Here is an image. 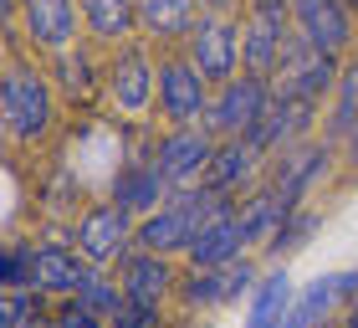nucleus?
Wrapping results in <instances>:
<instances>
[{
	"label": "nucleus",
	"instance_id": "1",
	"mask_svg": "<svg viewBox=\"0 0 358 328\" xmlns=\"http://www.w3.org/2000/svg\"><path fill=\"white\" fill-rule=\"evenodd\" d=\"M57 82L46 57L21 41V31H6V72H0V128L10 149H36L57 134Z\"/></svg>",
	"mask_w": 358,
	"mask_h": 328
},
{
	"label": "nucleus",
	"instance_id": "2",
	"mask_svg": "<svg viewBox=\"0 0 358 328\" xmlns=\"http://www.w3.org/2000/svg\"><path fill=\"white\" fill-rule=\"evenodd\" d=\"M210 97H215V82H205V72L179 52H159V93H154V108L164 128H205V113H210Z\"/></svg>",
	"mask_w": 358,
	"mask_h": 328
},
{
	"label": "nucleus",
	"instance_id": "3",
	"mask_svg": "<svg viewBox=\"0 0 358 328\" xmlns=\"http://www.w3.org/2000/svg\"><path fill=\"white\" fill-rule=\"evenodd\" d=\"M134 231H138V216H128L118 200H87L67 236L92 272H108L134 252Z\"/></svg>",
	"mask_w": 358,
	"mask_h": 328
},
{
	"label": "nucleus",
	"instance_id": "4",
	"mask_svg": "<svg viewBox=\"0 0 358 328\" xmlns=\"http://www.w3.org/2000/svg\"><path fill=\"white\" fill-rule=\"evenodd\" d=\"M338 77H343V57H328V52H317V46H307L302 36H292L282 62H276V72H271V93L282 97V103L322 108L333 97Z\"/></svg>",
	"mask_w": 358,
	"mask_h": 328
},
{
	"label": "nucleus",
	"instance_id": "5",
	"mask_svg": "<svg viewBox=\"0 0 358 328\" xmlns=\"http://www.w3.org/2000/svg\"><path fill=\"white\" fill-rule=\"evenodd\" d=\"M292 36H297V26H292V0H251V6L241 11V72L271 77Z\"/></svg>",
	"mask_w": 358,
	"mask_h": 328
},
{
	"label": "nucleus",
	"instance_id": "6",
	"mask_svg": "<svg viewBox=\"0 0 358 328\" xmlns=\"http://www.w3.org/2000/svg\"><path fill=\"white\" fill-rule=\"evenodd\" d=\"M108 103L123 113V118H143L154 108V93H159V57L149 41H123L108 52Z\"/></svg>",
	"mask_w": 358,
	"mask_h": 328
},
{
	"label": "nucleus",
	"instance_id": "7",
	"mask_svg": "<svg viewBox=\"0 0 358 328\" xmlns=\"http://www.w3.org/2000/svg\"><path fill=\"white\" fill-rule=\"evenodd\" d=\"M276 103L271 93V77H256V72H236L231 82H220L215 97H210V113H205V128L215 134L220 144L225 139H246L262 113Z\"/></svg>",
	"mask_w": 358,
	"mask_h": 328
},
{
	"label": "nucleus",
	"instance_id": "8",
	"mask_svg": "<svg viewBox=\"0 0 358 328\" xmlns=\"http://www.w3.org/2000/svg\"><path fill=\"white\" fill-rule=\"evenodd\" d=\"M15 31H21V41L36 57L52 62L62 52H72L77 41H87L83 0H21V21H15Z\"/></svg>",
	"mask_w": 358,
	"mask_h": 328
},
{
	"label": "nucleus",
	"instance_id": "9",
	"mask_svg": "<svg viewBox=\"0 0 358 328\" xmlns=\"http://www.w3.org/2000/svg\"><path fill=\"white\" fill-rule=\"evenodd\" d=\"M256 282H262V272H256V261H246V257L231 261V267H185L174 303L185 308V313H210V308L251 298Z\"/></svg>",
	"mask_w": 358,
	"mask_h": 328
},
{
	"label": "nucleus",
	"instance_id": "10",
	"mask_svg": "<svg viewBox=\"0 0 358 328\" xmlns=\"http://www.w3.org/2000/svg\"><path fill=\"white\" fill-rule=\"evenodd\" d=\"M179 52L205 72V82H215V88H220V82H231L241 72V15L205 11Z\"/></svg>",
	"mask_w": 358,
	"mask_h": 328
},
{
	"label": "nucleus",
	"instance_id": "11",
	"mask_svg": "<svg viewBox=\"0 0 358 328\" xmlns=\"http://www.w3.org/2000/svg\"><path fill=\"white\" fill-rule=\"evenodd\" d=\"M338 154H343V149H338L333 139H307V144H297V149L266 159V185L297 210V205H307V195L322 185V175L333 170Z\"/></svg>",
	"mask_w": 358,
	"mask_h": 328
},
{
	"label": "nucleus",
	"instance_id": "12",
	"mask_svg": "<svg viewBox=\"0 0 358 328\" xmlns=\"http://www.w3.org/2000/svg\"><path fill=\"white\" fill-rule=\"evenodd\" d=\"M292 26L307 46L328 57H358V15L348 0H292Z\"/></svg>",
	"mask_w": 358,
	"mask_h": 328
},
{
	"label": "nucleus",
	"instance_id": "13",
	"mask_svg": "<svg viewBox=\"0 0 358 328\" xmlns=\"http://www.w3.org/2000/svg\"><path fill=\"white\" fill-rule=\"evenodd\" d=\"M215 149L220 139L210 134V128H164L159 134V149H154V164L164 170L169 190H200L210 164H215Z\"/></svg>",
	"mask_w": 358,
	"mask_h": 328
},
{
	"label": "nucleus",
	"instance_id": "14",
	"mask_svg": "<svg viewBox=\"0 0 358 328\" xmlns=\"http://www.w3.org/2000/svg\"><path fill=\"white\" fill-rule=\"evenodd\" d=\"M317 113L322 108H313V103H276L262 113V123L246 134V144L256 154H266V159H276V154H287V149H297V144H307V139H317Z\"/></svg>",
	"mask_w": 358,
	"mask_h": 328
},
{
	"label": "nucleus",
	"instance_id": "15",
	"mask_svg": "<svg viewBox=\"0 0 358 328\" xmlns=\"http://www.w3.org/2000/svg\"><path fill=\"white\" fill-rule=\"evenodd\" d=\"M179 272L174 267V257H159V252H128L118 261V282L128 292V303H143V308H164L174 292H179Z\"/></svg>",
	"mask_w": 358,
	"mask_h": 328
},
{
	"label": "nucleus",
	"instance_id": "16",
	"mask_svg": "<svg viewBox=\"0 0 358 328\" xmlns=\"http://www.w3.org/2000/svg\"><path fill=\"white\" fill-rule=\"evenodd\" d=\"M87 277H92V267L77 257L72 236L36 241V292H46L52 303H67V298H77V292L87 287Z\"/></svg>",
	"mask_w": 358,
	"mask_h": 328
},
{
	"label": "nucleus",
	"instance_id": "17",
	"mask_svg": "<svg viewBox=\"0 0 358 328\" xmlns=\"http://www.w3.org/2000/svg\"><path fill=\"white\" fill-rule=\"evenodd\" d=\"M169 179H164V170H159L154 159H123L118 170H113V179H108V200H118L128 216H154L159 205H169Z\"/></svg>",
	"mask_w": 358,
	"mask_h": 328
},
{
	"label": "nucleus",
	"instance_id": "18",
	"mask_svg": "<svg viewBox=\"0 0 358 328\" xmlns=\"http://www.w3.org/2000/svg\"><path fill=\"white\" fill-rule=\"evenodd\" d=\"M46 67H52V82H57V93L67 97V103H87L92 93L108 88V57H103L97 41H77L72 52L52 57Z\"/></svg>",
	"mask_w": 358,
	"mask_h": 328
},
{
	"label": "nucleus",
	"instance_id": "19",
	"mask_svg": "<svg viewBox=\"0 0 358 328\" xmlns=\"http://www.w3.org/2000/svg\"><path fill=\"white\" fill-rule=\"evenodd\" d=\"M205 15V0H138V31L154 52H174L185 46L194 21Z\"/></svg>",
	"mask_w": 358,
	"mask_h": 328
},
{
	"label": "nucleus",
	"instance_id": "20",
	"mask_svg": "<svg viewBox=\"0 0 358 328\" xmlns=\"http://www.w3.org/2000/svg\"><path fill=\"white\" fill-rule=\"evenodd\" d=\"M266 179V154H256L246 139H225L220 149H215V164H210V175H205V190H215V195H246L256 190Z\"/></svg>",
	"mask_w": 358,
	"mask_h": 328
},
{
	"label": "nucleus",
	"instance_id": "21",
	"mask_svg": "<svg viewBox=\"0 0 358 328\" xmlns=\"http://www.w3.org/2000/svg\"><path fill=\"white\" fill-rule=\"evenodd\" d=\"M343 303H358V272H328V277H317L313 287L297 292L287 328H322Z\"/></svg>",
	"mask_w": 358,
	"mask_h": 328
},
{
	"label": "nucleus",
	"instance_id": "22",
	"mask_svg": "<svg viewBox=\"0 0 358 328\" xmlns=\"http://www.w3.org/2000/svg\"><path fill=\"white\" fill-rule=\"evenodd\" d=\"M83 31L87 41H97L103 52L123 41H138V0H83Z\"/></svg>",
	"mask_w": 358,
	"mask_h": 328
},
{
	"label": "nucleus",
	"instance_id": "23",
	"mask_svg": "<svg viewBox=\"0 0 358 328\" xmlns=\"http://www.w3.org/2000/svg\"><path fill=\"white\" fill-rule=\"evenodd\" d=\"M246 226H241V216L231 210V216H220V221H210L200 236H194V246L185 252V267H231V261L246 257Z\"/></svg>",
	"mask_w": 358,
	"mask_h": 328
},
{
	"label": "nucleus",
	"instance_id": "24",
	"mask_svg": "<svg viewBox=\"0 0 358 328\" xmlns=\"http://www.w3.org/2000/svg\"><path fill=\"white\" fill-rule=\"evenodd\" d=\"M292 303H297V287H292L287 267H271L246 303V328H287Z\"/></svg>",
	"mask_w": 358,
	"mask_h": 328
},
{
	"label": "nucleus",
	"instance_id": "25",
	"mask_svg": "<svg viewBox=\"0 0 358 328\" xmlns=\"http://www.w3.org/2000/svg\"><path fill=\"white\" fill-rule=\"evenodd\" d=\"M236 216H241V226H246L251 246H262V252H266V246H271V236L282 231V221L292 216V205H287L282 195H276V190L266 185V179H262L256 190H246V195H241Z\"/></svg>",
	"mask_w": 358,
	"mask_h": 328
},
{
	"label": "nucleus",
	"instance_id": "26",
	"mask_svg": "<svg viewBox=\"0 0 358 328\" xmlns=\"http://www.w3.org/2000/svg\"><path fill=\"white\" fill-rule=\"evenodd\" d=\"M353 128H358V57H348V62H343V77H338V88H333V97H328L322 139L343 144Z\"/></svg>",
	"mask_w": 358,
	"mask_h": 328
},
{
	"label": "nucleus",
	"instance_id": "27",
	"mask_svg": "<svg viewBox=\"0 0 358 328\" xmlns=\"http://www.w3.org/2000/svg\"><path fill=\"white\" fill-rule=\"evenodd\" d=\"M0 287L36 292V241H6V252H0Z\"/></svg>",
	"mask_w": 358,
	"mask_h": 328
},
{
	"label": "nucleus",
	"instance_id": "28",
	"mask_svg": "<svg viewBox=\"0 0 358 328\" xmlns=\"http://www.w3.org/2000/svg\"><path fill=\"white\" fill-rule=\"evenodd\" d=\"M77 303H83V308H87L92 318H103V323H113V318L123 313L128 292H123V282H118V277H108V272H92V277H87V287L77 292Z\"/></svg>",
	"mask_w": 358,
	"mask_h": 328
},
{
	"label": "nucleus",
	"instance_id": "29",
	"mask_svg": "<svg viewBox=\"0 0 358 328\" xmlns=\"http://www.w3.org/2000/svg\"><path fill=\"white\" fill-rule=\"evenodd\" d=\"M41 318H52L46 292H0V328H36Z\"/></svg>",
	"mask_w": 358,
	"mask_h": 328
},
{
	"label": "nucleus",
	"instance_id": "30",
	"mask_svg": "<svg viewBox=\"0 0 358 328\" xmlns=\"http://www.w3.org/2000/svg\"><path fill=\"white\" fill-rule=\"evenodd\" d=\"M322 226V210H313V205H297L292 216L282 221V231L271 236V246H266V257H287V252H302L307 241H313V231Z\"/></svg>",
	"mask_w": 358,
	"mask_h": 328
},
{
	"label": "nucleus",
	"instance_id": "31",
	"mask_svg": "<svg viewBox=\"0 0 358 328\" xmlns=\"http://www.w3.org/2000/svg\"><path fill=\"white\" fill-rule=\"evenodd\" d=\"M41 205L52 210V216L77 221V216H83V210H77V205H83V179H77L72 170H57V175L41 185Z\"/></svg>",
	"mask_w": 358,
	"mask_h": 328
},
{
	"label": "nucleus",
	"instance_id": "32",
	"mask_svg": "<svg viewBox=\"0 0 358 328\" xmlns=\"http://www.w3.org/2000/svg\"><path fill=\"white\" fill-rule=\"evenodd\" d=\"M52 328H108L103 318H92L77 298H67V303H57L52 308Z\"/></svg>",
	"mask_w": 358,
	"mask_h": 328
},
{
	"label": "nucleus",
	"instance_id": "33",
	"mask_svg": "<svg viewBox=\"0 0 358 328\" xmlns=\"http://www.w3.org/2000/svg\"><path fill=\"white\" fill-rule=\"evenodd\" d=\"M108 328H164V308H143V303H123V313Z\"/></svg>",
	"mask_w": 358,
	"mask_h": 328
},
{
	"label": "nucleus",
	"instance_id": "34",
	"mask_svg": "<svg viewBox=\"0 0 358 328\" xmlns=\"http://www.w3.org/2000/svg\"><path fill=\"white\" fill-rule=\"evenodd\" d=\"M251 0H205V11H220V15H241Z\"/></svg>",
	"mask_w": 358,
	"mask_h": 328
},
{
	"label": "nucleus",
	"instance_id": "35",
	"mask_svg": "<svg viewBox=\"0 0 358 328\" xmlns=\"http://www.w3.org/2000/svg\"><path fill=\"white\" fill-rule=\"evenodd\" d=\"M338 149H343V159L353 164V170H358V128H353V134L343 139V144H338Z\"/></svg>",
	"mask_w": 358,
	"mask_h": 328
},
{
	"label": "nucleus",
	"instance_id": "36",
	"mask_svg": "<svg viewBox=\"0 0 358 328\" xmlns=\"http://www.w3.org/2000/svg\"><path fill=\"white\" fill-rule=\"evenodd\" d=\"M343 328H358V303H348V318H343Z\"/></svg>",
	"mask_w": 358,
	"mask_h": 328
},
{
	"label": "nucleus",
	"instance_id": "37",
	"mask_svg": "<svg viewBox=\"0 0 358 328\" xmlns=\"http://www.w3.org/2000/svg\"><path fill=\"white\" fill-rule=\"evenodd\" d=\"M36 328H52V318H41V323H36Z\"/></svg>",
	"mask_w": 358,
	"mask_h": 328
},
{
	"label": "nucleus",
	"instance_id": "38",
	"mask_svg": "<svg viewBox=\"0 0 358 328\" xmlns=\"http://www.w3.org/2000/svg\"><path fill=\"white\" fill-rule=\"evenodd\" d=\"M348 6H353V15H358V0H348Z\"/></svg>",
	"mask_w": 358,
	"mask_h": 328
}]
</instances>
